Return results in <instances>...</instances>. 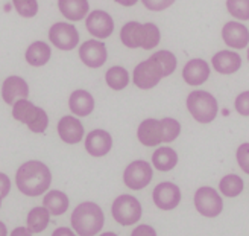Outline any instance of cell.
Returning <instances> with one entry per match:
<instances>
[{
  "label": "cell",
  "mask_w": 249,
  "mask_h": 236,
  "mask_svg": "<svg viewBox=\"0 0 249 236\" xmlns=\"http://www.w3.org/2000/svg\"><path fill=\"white\" fill-rule=\"evenodd\" d=\"M16 184L18 191L26 197L43 195L52 184V172L43 161L29 160L18 168Z\"/></svg>",
  "instance_id": "1"
},
{
  "label": "cell",
  "mask_w": 249,
  "mask_h": 236,
  "mask_svg": "<svg viewBox=\"0 0 249 236\" xmlns=\"http://www.w3.org/2000/svg\"><path fill=\"white\" fill-rule=\"evenodd\" d=\"M161 32L155 23H140V21H128L120 29V41L128 49H144L152 51L160 44Z\"/></svg>",
  "instance_id": "2"
},
{
  "label": "cell",
  "mask_w": 249,
  "mask_h": 236,
  "mask_svg": "<svg viewBox=\"0 0 249 236\" xmlns=\"http://www.w3.org/2000/svg\"><path fill=\"white\" fill-rule=\"evenodd\" d=\"M70 222L73 230L79 236H94L104 229L105 215L96 203L85 201L74 207Z\"/></svg>",
  "instance_id": "3"
},
{
  "label": "cell",
  "mask_w": 249,
  "mask_h": 236,
  "mask_svg": "<svg viewBox=\"0 0 249 236\" xmlns=\"http://www.w3.org/2000/svg\"><path fill=\"white\" fill-rule=\"evenodd\" d=\"M185 105L192 118L199 123L213 122L219 113L217 99L205 90H193L192 93H189Z\"/></svg>",
  "instance_id": "4"
},
{
  "label": "cell",
  "mask_w": 249,
  "mask_h": 236,
  "mask_svg": "<svg viewBox=\"0 0 249 236\" xmlns=\"http://www.w3.org/2000/svg\"><path fill=\"white\" fill-rule=\"evenodd\" d=\"M12 118L24 123L32 133L41 134L49 125V116L41 107H36L29 99H18L12 105Z\"/></svg>",
  "instance_id": "5"
},
{
  "label": "cell",
  "mask_w": 249,
  "mask_h": 236,
  "mask_svg": "<svg viewBox=\"0 0 249 236\" xmlns=\"http://www.w3.org/2000/svg\"><path fill=\"white\" fill-rule=\"evenodd\" d=\"M163 78H166L164 72L152 55L147 59L137 64L134 72H132V81L140 90L154 89V87L158 85Z\"/></svg>",
  "instance_id": "6"
},
{
  "label": "cell",
  "mask_w": 249,
  "mask_h": 236,
  "mask_svg": "<svg viewBox=\"0 0 249 236\" xmlns=\"http://www.w3.org/2000/svg\"><path fill=\"white\" fill-rule=\"evenodd\" d=\"M113 218L120 226H132L142 218V204L132 195H119L111 206Z\"/></svg>",
  "instance_id": "7"
},
{
  "label": "cell",
  "mask_w": 249,
  "mask_h": 236,
  "mask_svg": "<svg viewBox=\"0 0 249 236\" xmlns=\"http://www.w3.org/2000/svg\"><path fill=\"white\" fill-rule=\"evenodd\" d=\"M154 171L149 161L146 160H134L123 172V181L132 191L144 189L152 181Z\"/></svg>",
  "instance_id": "8"
},
{
  "label": "cell",
  "mask_w": 249,
  "mask_h": 236,
  "mask_svg": "<svg viewBox=\"0 0 249 236\" xmlns=\"http://www.w3.org/2000/svg\"><path fill=\"white\" fill-rule=\"evenodd\" d=\"M195 207L202 216L216 218L222 214L223 201L216 189L210 186H202L195 194Z\"/></svg>",
  "instance_id": "9"
},
{
  "label": "cell",
  "mask_w": 249,
  "mask_h": 236,
  "mask_svg": "<svg viewBox=\"0 0 249 236\" xmlns=\"http://www.w3.org/2000/svg\"><path fill=\"white\" fill-rule=\"evenodd\" d=\"M49 41L59 51H73L79 44V32L71 23L58 21L49 29Z\"/></svg>",
  "instance_id": "10"
},
{
  "label": "cell",
  "mask_w": 249,
  "mask_h": 236,
  "mask_svg": "<svg viewBox=\"0 0 249 236\" xmlns=\"http://www.w3.org/2000/svg\"><path fill=\"white\" fill-rule=\"evenodd\" d=\"M85 28L96 40H105L114 32V20L107 11L94 9L87 16Z\"/></svg>",
  "instance_id": "11"
},
{
  "label": "cell",
  "mask_w": 249,
  "mask_h": 236,
  "mask_svg": "<svg viewBox=\"0 0 249 236\" xmlns=\"http://www.w3.org/2000/svg\"><path fill=\"white\" fill-rule=\"evenodd\" d=\"M79 58L90 69L102 67L108 59V51L104 41L87 40L79 46Z\"/></svg>",
  "instance_id": "12"
},
{
  "label": "cell",
  "mask_w": 249,
  "mask_h": 236,
  "mask_svg": "<svg viewBox=\"0 0 249 236\" xmlns=\"http://www.w3.org/2000/svg\"><path fill=\"white\" fill-rule=\"evenodd\" d=\"M154 203L161 210H172L181 203V189L175 183L163 181L155 186L152 192Z\"/></svg>",
  "instance_id": "13"
},
{
  "label": "cell",
  "mask_w": 249,
  "mask_h": 236,
  "mask_svg": "<svg viewBox=\"0 0 249 236\" xmlns=\"http://www.w3.org/2000/svg\"><path fill=\"white\" fill-rule=\"evenodd\" d=\"M222 39L231 49L242 51L249 44V29L240 21H227L222 28Z\"/></svg>",
  "instance_id": "14"
},
{
  "label": "cell",
  "mask_w": 249,
  "mask_h": 236,
  "mask_svg": "<svg viewBox=\"0 0 249 236\" xmlns=\"http://www.w3.org/2000/svg\"><path fill=\"white\" fill-rule=\"evenodd\" d=\"M210 73H211V67L205 59L193 58L185 63L182 69V78L189 85L197 87L207 82V79L210 78Z\"/></svg>",
  "instance_id": "15"
},
{
  "label": "cell",
  "mask_w": 249,
  "mask_h": 236,
  "mask_svg": "<svg viewBox=\"0 0 249 236\" xmlns=\"http://www.w3.org/2000/svg\"><path fill=\"white\" fill-rule=\"evenodd\" d=\"M113 148V138L105 130H93L85 138V150L93 157H104Z\"/></svg>",
  "instance_id": "16"
},
{
  "label": "cell",
  "mask_w": 249,
  "mask_h": 236,
  "mask_svg": "<svg viewBox=\"0 0 249 236\" xmlns=\"http://www.w3.org/2000/svg\"><path fill=\"white\" fill-rule=\"evenodd\" d=\"M58 134L59 139L69 143V145H76L84 139V125L82 122L74 118V116H62L58 122Z\"/></svg>",
  "instance_id": "17"
},
{
  "label": "cell",
  "mask_w": 249,
  "mask_h": 236,
  "mask_svg": "<svg viewBox=\"0 0 249 236\" xmlns=\"http://www.w3.org/2000/svg\"><path fill=\"white\" fill-rule=\"evenodd\" d=\"M29 85L21 77H8L2 84V98L8 105H14L18 99H28Z\"/></svg>",
  "instance_id": "18"
},
{
  "label": "cell",
  "mask_w": 249,
  "mask_h": 236,
  "mask_svg": "<svg viewBox=\"0 0 249 236\" xmlns=\"http://www.w3.org/2000/svg\"><path fill=\"white\" fill-rule=\"evenodd\" d=\"M137 138L144 146H158L163 142V125L158 119H144L137 130Z\"/></svg>",
  "instance_id": "19"
},
{
  "label": "cell",
  "mask_w": 249,
  "mask_h": 236,
  "mask_svg": "<svg viewBox=\"0 0 249 236\" xmlns=\"http://www.w3.org/2000/svg\"><path fill=\"white\" fill-rule=\"evenodd\" d=\"M211 66L220 75H232L242 67V57L234 51H219L211 58Z\"/></svg>",
  "instance_id": "20"
},
{
  "label": "cell",
  "mask_w": 249,
  "mask_h": 236,
  "mask_svg": "<svg viewBox=\"0 0 249 236\" xmlns=\"http://www.w3.org/2000/svg\"><path fill=\"white\" fill-rule=\"evenodd\" d=\"M69 108L74 116L85 118L93 113L94 110V98L87 90H74L69 98Z\"/></svg>",
  "instance_id": "21"
},
{
  "label": "cell",
  "mask_w": 249,
  "mask_h": 236,
  "mask_svg": "<svg viewBox=\"0 0 249 236\" xmlns=\"http://www.w3.org/2000/svg\"><path fill=\"white\" fill-rule=\"evenodd\" d=\"M58 9L70 21H81L90 14L89 0H58Z\"/></svg>",
  "instance_id": "22"
},
{
  "label": "cell",
  "mask_w": 249,
  "mask_h": 236,
  "mask_svg": "<svg viewBox=\"0 0 249 236\" xmlns=\"http://www.w3.org/2000/svg\"><path fill=\"white\" fill-rule=\"evenodd\" d=\"M52 57V49L46 41H34L28 46L24 59L32 67H41L49 63Z\"/></svg>",
  "instance_id": "23"
},
{
  "label": "cell",
  "mask_w": 249,
  "mask_h": 236,
  "mask_svg": "<svg viewBox=\"0 0 249 236\" xmlns=\"http://www.w3.org/2000/svg\"><path fill=\"white\" fill-rule=\"evenodd\" d=\"M178 163V154L170 146H160L152 154V165L161 172L172 171Z\"/></svg>",
  "instance_id": "24"
},
{
  "label": "cell",
  "mask_w": 249,
  "mask_h": 236,
  "mask_svg": "<svg viewBox=\"0 0 249 236\" xmlns=\"http://www.w3.org/2000/svg\"><path fill=\"white\" fill-rule=\"evenodd\" d=\"M43 204L44 207L51 212V215L59 216V215H64L69 209V197L61 192V191H49L44 198H43Z\"/></svg>",
  "instance_id": "25"
},
{
  "label": "cell",
  "mask_w": 249,
  "mask_h": 236,
  "mask_svg": "<svg viewBox=\"0 0 249 236\" xmlns=\"http://www.w3.org/2000/svg\"><path fill=\"white\" fill-rule=\"evenodd\" d=\"M49 221H51V212H49L44 206L43 207L36 206V207L29 210L26 224L32 233H41L49 226Z\"/></svg>",
  "instance_id": "26"
},
{
  "label": "cell",
  "mask_w": 249,
  "mask_h": 236,
  "mask_svg": "<svg viewBox=\"0 0 249 236\" xmlns=\"http://www.w3.org/2000/svg\"><path fill=\"white\" fill-rule=\"evenodd\" d=\"M105 81H107V85L109 87V89L120 92L123 89H126L129 81H131L129 72L122 66H113L107 70Z\"/></svg>",
  "instance_id": "27"
},
{
  "label": "cell",
  "mask_w": 249,
  "mask_h": 236,
  "mask_svg": "<svg viewBox=\"0 0 249 236\" xmlns=\"http://www.w3.org/2000/svg\"><path fill=\"white\" fill-rule=\"evenodd\" d=\"M219 188H220V192L225 197L234 198V197H237L243 192L245 184L239 176H235V174H228V176H225L220 180Z\"/></svg>",
  "instance_id": "28"
},
{
  "label": "cell",
  "mask_w": 249,
  "mask_h": 236,
  "mask_svg": "<svg viewBox=\"0 0 249 236\" xmlns=\"http://www.w3.org/2000/svg\"><path fill=\"white\" fill-rule=\"evenodd\" d=\"M152 57L157 59V63L161 66L164 72V77H170L173 72L177 70V64H178V59L175 57V54H172L170 51H158L155 54H152Z\"/></svg>",
  "instance_id": "29"
},
{
  "label": "cell",
  "mask_w": 249,
  "mask_h": 236,
  "mask_svg": "<svg viewBox=\"0 0 249 236\" xmlns=\"http://www.w3.org/2000/svg\"><path fill=\"white\" fill-rule=\"evenodd\" d=\"M227 9L234 19L249 20V0H227Z\"/></svg>",
  "instance_id": "30"
},
{
  "label": "cell",
  "mask_w": 249,
  "mask_h": 236,
  "mask_svg": "<svg viewBox=\"0 0 249 236\" xmlns=\"http://www.w3.org/2000/svg\"><path fill=\"white\" fill-rule=\"evenodd\" d=\"M161 125H163V142L164 143L173 142L181 133V123L173 118L161 119Z\"/></svg>",
  "instance_id": "31"
},
{
  "label": "cell",
  "mask_w": 249,
  "mask_h": 236,
  "mask_svg": "<svg viewBox=\"0 0 249 236\" xmlns=\"http://www.w3.org/2000/svg\"><path fill=\"white\" fill-rule=\"evenodd\" d=\"M18 16L24 19H32L38 12V2L36 0H12Z\"/></svg>",
  "instance_id": "32"
},
{
  "label": "cell",
  "mask_w": 249,
  "mask_h": 236,
  "mask_svg": "<svg viewBox=\"0 0 249 236\" xmlns=\"http://www.w3.org/2000/svg\"><path fill=\"white\" fill-rule=\"evenodd\" d=\"M235 158H237V163L240 169L249 176V143H242L237 148V153H235Z\"/></svg>",
  "instance_id": "33"
},
{
  "label": "cell",
  "mask_w": 249,
  "mask_h": 236,
  "mask_svg": "<svg viewBox=\"0 0 249 236\" xmlns=\"http://www.w3.org/2000/svg\"><path fill=\"white\" fill-rule=\"evenodd\" d=\"M234 107L242 116H249V90L242 92L234 101Z\"/></svg>",
  "instance_id": "34"
},
{
  "label": "cell",
  "mask_w": 249,
  "mask_h": 236,
  "mask_svg": "<svg viewBox=\"0 0 249 236\" xmlns=\"http://www.w3.org/2000/svg\"><path fill=\"white\" fill-rule=\"evenodd\" d=\"M177 0H142V3L144 5L146 9L154 11V12H160L164 11L167 8H170Z\"/></svg>",
  "instance_id": "35"
},
{
  "label": "cell",
  "mask_w": 249,
  "mask_h": 236,
  "mask_svg": "<svg viewBox=\"0 0 249 236\" xmlns=\"http://www.w3.org/2000/svg\"><path fill=\"white\" fill-rule=\"evenodd\" d=\"M131 236H157V232H155V229L151 227V226H147V224H140V226H137V227L132 230Z\"/></svg>",
  "instance_id": "36"
},
{
  "label": "cell",
  "mask_w": 249,
  "mask_h": 236,
  "mask_svg": "<svg viewBox=\"0 0 249 236\" xmlns=\"http://www.w3.org/2000/svg\"><path fill=\"white\" fill-rule=\"evenodd\" d=\"M11 191V180L6 174L0 172V197L5 198L6 195H9Z\"/></svg>",
  "instance_id": "37"
},
{
  "label": "cell",
  "mask_w": 249,
  "mask_h": 236,
  "mask_svg": "<svg viewBox=\"0 0 249 236\" xmlns=\"http://www.w3.org/2000/svg\"><path fill=\"white\" fill-rule=\"evenodd\" d=\"M52 236H76V233L69 227H59L52 233Z\"/></svg>",
  "instance_id": "38"
},
{
  "label": "cell",
  "mask_w": 249,
  "mask_h": 236,
  "mask_svg": "<svg viewBox=\"0 0 249 236\" xmlns=\"http://www.w3.org/2000/svg\"><path fill=\"white\" fill-rule=\"evenodd\" d=\"M34 233L28 227H16L11 232V236H32Z\"/></svg>",
  "instance_id": "39"
},
{
  "label": "cell",
  "mask_w": 249,
  "mask_h": 236,
  "mask_svg": "<svg viewBox=\"0 0 249 236\" xmlns=\"http://www.w3.org/2000/svg\"><path fill=\"white\" fill-rule=\"evenodd\" d=\"M114 2L122 5V6H134V5H137L139 0H114Z\"/></svg>",
  "instance_id": "40"
},
{
  "label": "cell",
  "mask_w": 249,
  "mask_h": 236,
  "mask_svg": "<svg viewBox=\"0 0 249 236\" xmlns=\"http://www.w3.org/2000/svg\"><path fill=\"white\" fill-rule=\"evenodd\" d=\"M8 235V229H6V226L3 224L2 221H0V236H6Z\"/></svg>",
  "instance_id": "41"
},
{
  "label": "cell",
  "mask_w": 249,
  "mask_h": 236,
  "mask_svg": "<svg viewBox=\"0 0 249 236\" xmlns=\"http://www.w3.org/2000/svg\"><path fill=\"white\" fill-rule=\"evenodd\" d=\"M99 236H119V235H116V233H113V232H105V233L99 235Z\"/></svg>",
  "instance_id": "42"
},
{
  "label": "cell",
  "mask_w": 249,
  "mask_h": 236,
  "mask_svg": "<svg viewBox=\"0 0 249 236\" xmlns=\"http://www.w3.org/2000/svg\"><path fill=\"white\" fill-rule=\"evenodd\" d=\"M2 200H3V198H2V197H0V207H2Z\"/></svg>",
  "instance_id": "43"
},
{
  "label": "cell",
  "mask_w": 249,
  "mask_h": 236,
  "mask_svg": "<svg viewBox=\"0 0 249 236\" xmlns=\"http://www.w3.org/2000/svg\"><path fill=\"white\" fill-rule=\"evenodd\" d=\"M246 55H248V61H249V49H248V54Z\"/></svg>",
  "instance_id": "44"
}]
</instances>
